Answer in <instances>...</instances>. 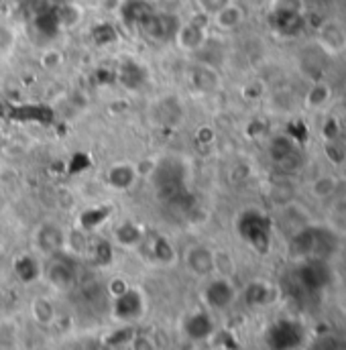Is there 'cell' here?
Returning a JSON list of instances; mask_svg holds the SVG:
<instances>
[{
	"mask_svg": "<svg viewBox=\"0 0 346 350\" xmlns=\"http://www.w3.org/2000/svg\"><path fill=\"white\" fill-rule=\"evenodd\" d=\"M304 342V330L291 320H279L267 330L269 350H295Z\"/></svg>",
	"mask_w": 346,
	"mask_h": 350,
	"instance_id": "obj_1",
	"label": "cell"
},
{
	"mask_svg": "<svg viewBox=\"0 0 346 350\" xmlns=\"http://www.w3.org/2000/svg\"><path fill=\"white\" fill-rule=\"evenodd\" d=\"M112 314H114V318L120 320L122 324H131V322L143 318V314H145V297L141 295L139 289L127 287L122 293L114 295Z\"/></svg>",
	"mask_w": 346,
	"mask_h": 350,
	"instance_id": "obj_2",
	"label": "cell"
},
{
	"mask_svg": "<svg viewBox=\"0 0 346 350\" xmlns=\"http://www.w3.org/2000/svg\"><path fill=\"white\" fill-rule=\"evenodd\" d=\"M235 299H237V289L230 283V279L224 275L210 279V283L204 287V301L214 312L228 310L235 304Z\"/></svg>",
	"mask_w": 346,
	"mask_h": 350,
	"instance_id": "obj_3",
	"label": "cell"
},
{
	"mask_svg": "<svg viewBox=\"0 0 346 350\" xmlns=\"http://www.w3.org/2000/svg\"><path fill=\"white\" fill-rule=\"evenodd\" d=\"M263 220H265V216H261V214H245L243 220H241L239 230H241V237L253 249H257L259 253H267L269 243H271V230H269V222L257 228Z\"/></svg>",
	"mask_w": 346,
	"mask_h": 350,
	"instance_id": "obj_4",
	"label": "cell"
},
{
	"mask_svg": "<svg viewBox=\"0 0 346 350\" xmlns=\"http://www.w3.org/2000/svg\"><path fill=\"white\" fill-rule=\"evenodd\" d=\"M183 334L194 340V342H202V340H208L212 334H214V320L208 312H194V314H187L183 318Z\"/></svg>",
	"mask_w": 346,
	"mask_h": 350,
	"instance_id": "obj_5",
	"label": "cell"
},
{
	"mask_svg": "<svg viewBox=\"0 0 346 350\" xmlns=\"http://www.w3.org/2000/svg\"><path fill=\"white\" fill-rule=\"evenodd\" d=\"M173 39L179 45V49H183V51H198L204 47L208 33L202 25H198L196 21H189V23H179Z\"/></svg>",
	"mask_w": 346,
	"mask_h": 350,
	"instance_id": "obj_6",
	"label": "cell"
},
{
	"mask_svg": "<svg viewBox=\"0 0 346 350\" xmlns=\"http://www.w3.org/2000/svg\"><path fill=\"white\" fill-rule=\"evenodd\" d=\"M212 18V25L218 29V31H235V29H239L243 23H245V18H247V12H245V8L241 6V4H237L235 0L232 2H228L224 8H220L216 14H212L210 16Z\"/></svg>",
	"mask_w": 346,
	"mask_h": 350,
	"instance_id": "obj_7",
	"label": "cell"
},
{
	"mask_svg": "<svg viewBox=\"0 0 346 350\" xmlns=\"http://www.w3.org/2000/svg\"><path fill=\"white\" fill-rule=\"evenodd\" d=\"M185 265L189 267V271H194L200 277L212 275L214 273V251H210L208 247H191L185 253Z\"/></svg>",
	"mask_w": 346,
	"mask_h": 350,
	"instance_id": "obj_8",
	"label": "cell"
},
{
	"mask_svg": "<svg viewBox=\"0 0 346 350\" xmlns=\"http://www.w3.org/2000/svg\"><path fill=\"white\" fill-rule=\"evenodd\" d=\"M45 273H47L49 283L55 289H59V291L70 289L74 285V281H76V273H74L72 265L68 261H64V259H51Z\"/></svg>",
	"mask_w": 346,
	"mask_h": 350,
	"instance_id": "obj_9",
	"label": "cell"
},
{
	"mask_svg": "<svg viewBox=\"0 0 346 350\" xmlns=\"http://www.w3.org/2000/svg\"><path fill=\"white\" fill-rule=\"evenodd\" d=\"M302 277V285H306L308 289H320L326 283V267L320 261L308 262L306 267H302L300 271Z\"/></svg>",
	"mask_w": 346,
	"mask_h": 350,
	"instance_id": "obj_10",
	"label": "cell"
},
{
	"mask_svg": "<svg viewBox=\"0 0 346 350\" xmlns=\"http://www.w3.org/2000/svg\"><path fill=\"white\" fill-rule=\"evenodd\" d=\"M245 299L255 306V308H261V306H267L273 301V287L267 285L265 281H253L247 289H245Z\"/></svg>",
	"mask_w": 346,
	"mask_h": 350,
	"instance_id": "obj_11",
	"label": "cell"
},
{
	"mask_svg": "<svg viewBox=\"0 0 346 350\" xmlns=\"http://www.w3.org/2000/svg\"><path fill=\"white\" fill-rule=\"evenodd\" d=\"M135 179H137V172H135V167L129 165V163H118V165H114V167L110 170V174H108V181H110L112 187H116V189H129V187L135 183Z\"/></svg>",
	"mask_w": 346,
	"mask_h": 350,
	"instance_id": "obj_12",
	"label": "cell"
},
{
	"mask_svg": "<svg viewBox=\"0 0 346 350\" xmlns=\"http://www.w3.org/2000/svg\"><path fill=\"white\" fill-rule=\"evenodd\" d=\"M14 273H16V277H18L21 281L31 283V281H35V279L39 277L41 267H39V262L35 261L31 255H21V257L14 261Z\"/></svg>",
	"mask_w": 346,
	"mask_h": 350,
	"instance_id": "obj_13",
	"label": "cell"
},
{
	"mask_svg": "<svg viewBox=\"0 0 346 350\" xmlns=\"http://www.w3.org/2000/svg\"><path fill=\"white\" fill-rule=\"evenodd\" d=\"M114 241H116L120 247H137V245L143 243V232H141L135 224L124 222V224H120V226L114 230Z\"/></svg>",
	"mask_w": 346,
	"mask_h": 350,
	"instance_id": "obj_14",
	"label": "cell"
},
{
	"mask_svg": "<svg viewBox=\"0 0 346 350\" xmlns=\"http://www.w3.org/2000/svg\"><path fill=\"white\" fill-rule=\"evenodd\" d=\"M149 249H151V257L155 262H161V265H170L175 261V251L170 245L168 239L163 237H157L153 241H149Z\"/></svg>",
	"mask_w": 346,
	"mask_h": 350,
	"instance_id": "obj_15",
	"label": "cell"
},
{
	"mask_svg": "<svg viewBox=\"0 0 346 350\" xmlns=\"http://www.w3.org/2000/svg\"><path fill=\"white\" fill-rule=\"evenodd\" d=\"M31 312H33V318H35L41 326L51 324L53 318H55V308H53V304H51L47 297H37V299L31 304Z\"/></svg>",
	"mask_w": 346,
	"mask_h": 350,
	"instance_id": "obj_16",
	"label": "cell"
},
{
	"mask_svg": "<svg viewBox=\"0 0 346 350\" xmlns=\"http://www.w3.org/2000/svg\"><path fill=\"white\" fill-rule=\"evenodd\" d=\"M330 100V88L326 84H318L316 88H312V92L308 94V104L312 108H320Z\"/></svg>",
	"mask_w": 346,
	"mask_h": 350,
	"instance_id": "obj_17",
	"label": "cell"
},
{
	"mask_svg": "<svg viewBox=\"0 0 346 350\" xmlns=\"http://www.w3.org/2000/svg\"><path fill=\"white\" fill-rule=\"evenodd\" d=\"M198 2V6H200V10L206 14V16H212V14H216L220 8H224L228 2H232V0H196Z\"/></svg>",
	"mask_w": 346,
	"mask_h": 350,
	"instance_id": "obj_18",
	"label": "cell"
},
{
	"mask_svg": "<svg viewBox=\"0 0 346 350\" xmlns=\"http://www.w3.org/2000/svg\"><path fill=\"white\" fill-rule=\"evenodd\" d=\"M129 347H131V350H157L155 342L149 336H143V334H135Z\"/></svg>",
	"mask_w": 346,
	"mask_h": 350,
	"instance_id": "obj_19",
	"label": "cell"
},
{
	"mask_svg": "<svg viewBox=\"0 0 346 350\" xmlns=\"http://www.w3.org/2000/svg\"><path fill=\"white\" fill-rule=\"evenodd\" d=\"M332 189H334V183H332L330 179H326V177H322V179H318V181L314 183L316 196H330Z\"/></svg>",
	"mask_w": 346,
	"mask_h": 350,
	"instance_id": "obj_20",
	"label": "cell"
},
{
	"mask_svg": "<svg viewBox=\"0 0 346 350\" xmlns=\"http://www.w3.org/2000/svg\"><path fill=\"white\" fill-rule=\"evenodd\" d=\"M108 350H116V349H108Z\"/></svg>",
	"mask_w": 346,
	"mask_h": 350,
	"instance_id": "obj_21",
	"label": "cell"
}]
</instances>
